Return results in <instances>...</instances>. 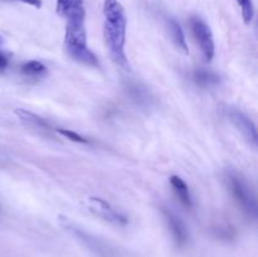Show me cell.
Listing matches in <instances>:
<instances>
[{
  "mask_svg": "<svg viewBox=\"0 0 258 257\" xmlns=\"http://www.w3.org/2000/svg\"><path fill=\"white\" fill-rule=\"evenodd\" d=\"M87 204L88 211L92 212L95 216L100 217V218L105 219V221L111 222V223L115 224H125L126 218L117 211V209L113 208L110 203L105 201L102 198H98V197H90L86 201Z\"/></svg>",
  "mask_w": 258,
  "mask_h": 257,
  "instance_id": "6",
  "label": "cell"
},
{
  "mask_svg": "<svg viewBox=\"0 0 258 257\" xmlns=\"http://www.w3.org/2000/svg\"><path fill=\"white\" fill-rule=\"evenodd\" d=\"M64 48L70 57L90 67H98V59L88 48L85 23H66Z\"/></svg>",
  "mask_w": 258,
  "mask_h": 257,
  "instance_id": "2",
  "label": "cell"
},
{
  "mask_svg": "<svg viewBox=\"0 0 258 257\" xmlns=\"http://www.w3.org/2000/svg\"><path fill=\"white\" fill-rule=\"evenodd\" d=\"M169 181H170L171 188H173L174 193L179 198L180 203L186 208H191L193 207V199H191L190 190H189V186L186 185L185 181L178 175H171Z\"/></svg>",
  "mask_w": 258,
  "mask_h": 257,
  "instance_id": "10",
  "label": "cell"
},
{
  "mask_svg": "<svg viewBox=\"0 0 258 257\" xmlns=\"http://www.w3.org/2000/svg\"><path fill=\"white\" fill-rule=\"evenodd\" d=\"M161 213H163L164 218H165L166 223H168L169 228H170L171 233L174 234L175 239L178 242H184L186 238V227L184 222L181 221L180 217L176 216L170 208L163 207L161 208Z\"/></svg>",
  "mask_w": 258,
  "mask_h": 257,
  "instance_id": "9",
  "label": "cell"
},
{
  "mask_svg": "<svg viewBox=\"0 0 258 257\" xmlns=\"http://www.w3.org/2000/svg\"><path fill=\"white\" fill-rule=\"evenodd\" d=\"M226 181L228 185V190L236 203L241 207L242 211L251 217H256L257 214V201L253 190L247 183L246 178L234 170L227 171Z\"/></svg>",
  "mask_w": 258,
  "mask_h": 257,
  "instance_id": "3",
  "label": "cell"
},
{
  "mask_svg": "<svg viewBox=\"0 0 258 257\" xmlns=\"http://www.w3.org/2000/svg\"><path fill=\"white\" fill-rule=\"evenodd\" d=\"M242 12V18L246 24H249L254 17V8L252 0H236Z\"/></svg>",
  "mask_w": 258,
  "mask_h": 257,
  "instance_id": "14",
  "label": "cell"
},
{
  "mask_svg": "<svg viewBox=\"0 0 258 257\" xmlns=\"http://www.w3.org/2000/svg\"><path fill=\"white\" fill-rule=\"evenodd\" d=\"M193 81L202 88H212L219 85V76L206 68H197L193 72Z\"/></svg>",
  "mask_w": 258,
  "mask_h": 257,
  "instance_id": "11",
  "label": "cell"
},
{
  "mask_svg": "<svg viewBox=\"0 0 258 257\" xmlns=\"http://www.w3.org/2000/svg\"><path fill=\"white\" fill-rule=\"evenodd\" d=\"M8 65H9V58L4 53L0 52V72H4L7 70Z\"/></svg>",
  "mask_w": 258,
  "mask_h": 257,
  "instance_id": "17",
  "label": "cell"
},
{
  "mask_svg": "<svg viewBox=\"0 0 258 257\" xmlns=\"http://www.w3.org/2000/svg\"><path fill=\"white\" fill-rule=\"evenodd\" d=\"M55 131H57L58 134H60L62 136H64V138H67L68 140L71 141H75V143H80V144H88L90 141L87 140L86 138H83L82 135H80V134L75 133V131L72 130H68V128H55Z\"/></svg>",
  "mask_w": 258,
  "mask_h": 257,
  "instance_id": "15",
  "label": "cell"
},
{
  "mask_svg": "<svg viewBox=\"0 0 258 257\" xmlns=\"http://www.w3.org/2000/svg\"><path fill=\"white\" fill-rule=\"evenodd\" d=\"M58 14L66 23H85L86 9L83 0H55Z\"/></svg>",
  "mask_w": 258,
  "mask_h": 257,
  "instance_id": "7",
  "label": "cell"
},
{
  "mask_svg": "<svg viewBox=\"0 0 258 257\" xmlns=\"http://www.w3.org/2000/svg\"><path fill=\"white\" fill-rule=\"evenodd\" d=\"M126 19L125 10L118 0L103 2V34L106 44L112 59L120 67H127V58L125 54L126 43Z\"/></svg>",
  "mask_w": 258,
  "mask_h": 257,
  "instance_id": "1",
  "label": "cell"
},
{
  "mask_svg": "<svg viewBox=\"0 0 258 257\" xmlns=\"http://www.w3.org/2000/svg\"><path fill=\"white\" fill-rule=\"evenodd\" d=\"M168 29L169 33H170L171 40H173L174 45H175L178 49H180L181 52L188 54L189 53V48L188 44H186V39H185V34H184L183 28L180 27L178 22L175 19H168Z\"/></svg>",
  "mask_w": 258,
  "mask_h": 257,
  "instance_id": "12",
  "label": "cell"
},
{
  "mask_svg": "<svg viewBox=\"0 0 258 257\" xmlns=\"http://www.w3.org/2000/svg\"><path fill=\"white\" fill-rule=\"evenodd\" d=\"M131 88V95H133L134 100L138 101L139 103H149V98H148V93L145 92V91L143 90V88H140L139 86H133Z\"/></svg>",
  "mask_w": 258,
  "mask_h": 257,
  "instance_id": "16",
  "label": "cell"
},
{
  "mask_svg": "<svg viewBox=\"0 0 258 257\" xmlns=\"http://www.w3.org/2000/svg\"><path fill=\"white\" fill-rule=\"evenodd\" d=\"M189 27H190L191 34L194 40L201 48L206 60L211 62L216 52V44H214V37L209 25L199 17H190L189 19Z\"/></svg>",
  "mask_w": 258,
  "mask_h": 257,
  "instance_id": "4",
  "label": "cell"
},
{
  "mask_svg": "<svg viewBox=\"0 0 258 257\" xmlns=\"http://www.w3.org/2000/svg\"><path fill=\"white\" fill-rule=\"evenodd\" d=\"M22 73L30 78H40L47 73V67L39 60H29L22 66Z\"/></svg>",
  "mask_w": 258,
  "mask_h": 257,
  "instance_id": "13",
  "label": "cell"
},
{
  "mask_svg": "<svg viewBox=\"0 0 258 257\" xmlns=\"http://www.w3.org/2000/svg\"><path fill=\"white\" fill-rule=\"evenodd\" d=\"M15 113H17L19 120L22 121V123L25 126V127L32 128V130H35V131H39V133H47V134L50 133V130H52L50 125L44 120V118L35 115V113L30 112V111L19 108V110L15 111Z\"/></svg>",
  "mask_w": 258,
  "mask_h": 257,
  "instance_id": "8",
  "label": "cell"
},
{
  "mask_svg": "<svg viewBox=\"0 0 258 257\" xmlns=\"http://www.w3.org/2000/svg\"><path fill=\"white\" fill-rule=\"evenodd\" d=\"M224 111H226V115L228 116L231 122L234 125V127L242 134V136L248 141V144H251L252 148L256 149L258 136L256 125H254L253 121H252L246 113L242 112V111L237 107L227 106Z\"/></svg>",
  "mask_w": 258,
  "mask_h": 257,
  "instance_id": "5",
  "label": "cell"
},
{
  "mask_svg": "<svg viewBox=\"0 0 258 257\" xmlns=\"http://www.w3.org/2000/svg\"><path fill=\"white\" fill-rule=\"evenodd\" d=\"M3 44V38H2V35H0V45Z\"/></svg>",
  "mask_w": 258,
  "mask_h": 257,
  "instance_id": "19",
  "label": "cell"
},
{
  "mask_svg": "<svg viewBox=\"0 0 258 257\" xmlns=\"http://www.w3.org/2000/svg\"><path fill=\"white\" fill-rule=\"evenodd\" d=\"M22 3L28 5H32L34 8H40L42 7V0H20Z\"/></svg>",
  "mask_w": 258,
  "mask_h": 257,
  "instance_id": "18",
  "label": "cell"
}]
</instances>
